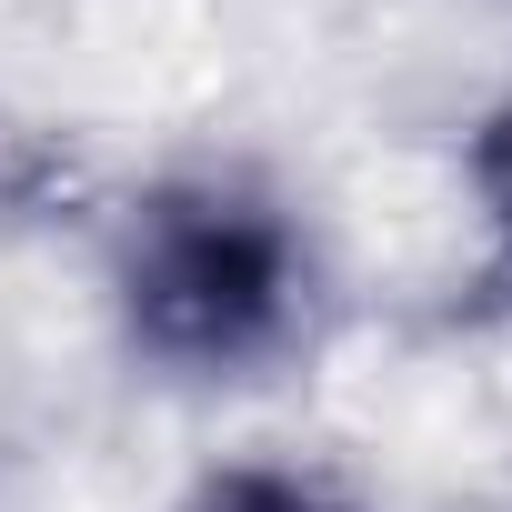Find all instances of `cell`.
Wrapping results in <instances>:
<instances>
[{
  "label": "cell",
  "instance_id": "1",
  "mask_svg": "<svg viewBox=\"0 0 512 512\" xmlns=\"http://www.w3.org/2000/svg\"><path fill=\"white\" fill-rule=\"evenodd\" d=\"M302 231L251 181H171L121 231V322L151 362L231 382L302 332Z\"/></svg>",
  "mask_w": 512,
  "mask_h": 512
},
{
  "label": "cell",
  "instance_id": "2",
  "mask_svg": "<svg viewBox=\"0 0 512 512\" xmlns=\"http://www.w3.org/2000/svg\"><path fill=\"white\" fill-rule=\"evenodd\" d=\"M201 512H342V502L302 472H231V482L201 492Z\"/></svg>",
  "mask_w": 512,
  "mask_h": 512
},
{
  "label": "cell",
  "instance_id": "3",
  "mask_svg": "<svg viewBox=\"0 0 512 512\" xmlns=\"http://www.w3.org/2000/svg\"><path fill=\"white\" fill-rule=\"evenodd\" d=\"M472 191H482V211H492V231H502V251H512V101L482 121V141H472Z\"/></svg>",
  "mask_w": 512,
  "mask_h": 512
}]
</instances>
